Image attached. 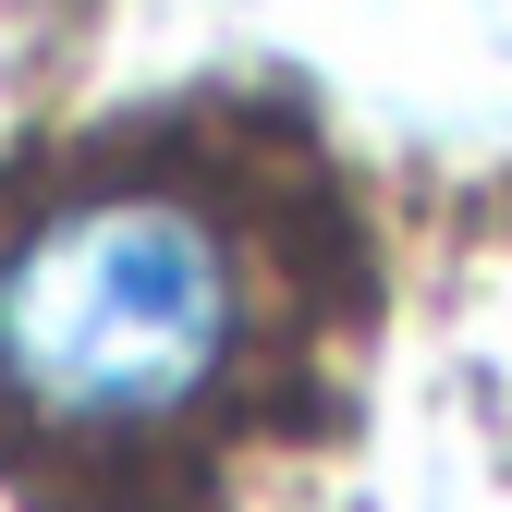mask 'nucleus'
I'll return each instance as SVG.
<instances>
[{
  "instance_id": "1",
  "label": "nucleus",
  "mask_w": 512,
  "mask_h": 512,
  "mask_svg": "<svg viewBox=\"0 0 512 512\" xmlns=\"http://www.w3.org/2000/svg\"><path fill=\"white\" fill-rule=\"evenodd\" d=\"M244 342V256L196 196L86 183L0 244V403L49 439L196 415Z\"/></svg>"
}]
</instances>
